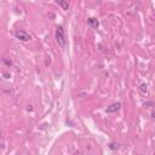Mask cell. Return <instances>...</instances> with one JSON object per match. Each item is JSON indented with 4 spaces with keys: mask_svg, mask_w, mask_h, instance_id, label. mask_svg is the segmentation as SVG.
I'll return each instance as SVG.
<instances>
[{
    "mask_svg": "<svg viewBox=\"0 0 155 155\" xmlns=\"http://www.w3.org/2000/svg\"><path fill=\"white\" fill-rule=\"evenodd\" d=\"M56 41L58 44L61 48H66L67 47V36H66V32H64L62 26H58L56 28Z\"/></svg>",
    "mask_w": 155,
    "mask_h": 155,
    "instance_id": "obj_1",
    "label": "cell"
},
{
    "mask_svg": "<svg viewBox=\"0 0 155 155\" xmlns=\"http://www.w3.org/2000/svg\"><path fill=\"white\" fill-rule=\"evenodd\" d=\"M15 36L17 38L18 40H21V41H29V40L32 39V36L27 33V32H24V30L16 32V33H15Z\"/></svg>",
    "mask_w": 155,
    "mask_h": 155,
    "instance_id": "obj_2",
    "label": "cell"
},
{
    "mask_svg": "<svg viewBox=\"0 0 155 155\" xmlns=\"http://www.w3.org/2000/svg\"><path fill=\"white\" fill-rule=\"evenodd\" d=\"M87 23H88V26L91 27V28H93V29H97V28H98V26H100L98 20L95 18V17H90L87 20Z\"/></svg>",
    "mask_w": 155,
    "mask_h": 155,
    "instance_id": "obj_4",
    "label": "cell"
},
{
    "mask_svg": "<svg viewBox=\"0 0 155 155\" xmlns=\"http://www.w3.org/2000/svg\"><path fill=\"white\" fill-rule=\"evenodd\" d=\"M120 108H121V103H113V104H110L109 107L105 109V112L107 113H115V112H118V110H120Z\"/></svg>",
    "mask_w": 155,
    "mask_h": 155,
    "instance_id": "obj_3",
    "label": "cell"
},
{
    "mask_svg": "<svg viewBox=\"0 0 155 155\" xmlns=\"http://www.w3.org/2000/svg\"><path fill=\"white\" fill-rule=\"evenodd\" d=\"M3 75L5 76V79H10V74H9V73H6V72H5V73H4Z\"/></svg>",
    "mask_w": 155,
    "mask_h": 155,
    "instance_id": "obj_9",
    "label": "cell"
},
{
    "mask_svg": "<svg viewBox=\"0 0 155 155\" xmlns=\"http://www.w3.org/2000/svg\"><path fill=\"white\" fill-rule=\"evenodd\" d=\"M119 148H120V144H119V143L113 142V143L109 144V149H112V150H116V149H119Z\"/></svg>",
    "mask_w": 155,
    "mask_h": 155,
    "instance_id": "obj_6",
    "label": "cell"
},
{
    "mask_svg": "<svg viewBox=\"0 0 155 155\" xmlns=\"http://www.w3.org/2000/svg\"><path fill=\"white\" fill-rule=\"evenodd\" d=\"M151 116L155 119V112H153V113H151Z\"/></svg>",
    "mask_w": 155,
    "mask_h": 155,
    "instance_id": "obj_10",
    "label": "cell"
},
{
    "mask_svg": "<svg viewBox=\"0 0 155 155\" xmlns=\"http://www.w3.org/2000/svg\"><path fill=\"white\" fill-rule=\"evenodd\" d=\"M141 90H142L143 93H145L147 90H148V88H147V85H145V84H142V85H141Z\"/></svg>",
    "mask_w": 155,
    "mask_h": 155,
    "instance_id": "obj_7",
    "label": "cell"
},
{
    "mask_svg": "<svg viewBox=\"0 0 155 155\" xmlns=\"http://www.w3.org/2000/svg\"><path fill=\"white\" fill-rule=\"evenodd\" d=\"M56 3L58 4L64 11H68L69 10V4L66 1V0H56Z\"/></svg>",
    "mask_w": 155,
    "mask_h": 155,
    "instance_id": "obj_5",
    "label": "cell"
},
{
    "mask_svg": "<svg viewBox=\"0 0 155 155\" xmlns=\"http://www.w3.org/2000/svg\"><path fill=\"white\" fill-rule=\"evenodd\" d=\"M3 62H4V63H6V64H7V66H9V67H10V66H12L11 61H6V60H3Z\"/></svg>",
    "mask_w": 155,
    "mask_h": 155,
    "instance_id": "obj_8",
    "label": "cell"
}]
</instances>
